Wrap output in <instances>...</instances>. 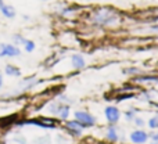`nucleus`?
Returning a JSON list of instances; mask_svg holds the SVG:
<instances>
[{
    "label": "nucleus",
    "mask_w": 158,
    "mask_h": 144,
    "mask_svg": "<svg viewBox=\"0 0 158 144\" xmlns=\"http://www.w3.org/2000/svg\"><path fill=\"white\" fill-rule=\"evenodd\" d=\"M135 122H136L137 126H143V125H144V122H143L142 118H135Z\"/></svg>",
    "instance_id": "dca6fc26"
},
{
    "label": "nucleus",
    "mask_w": 158,
    "mask_h": 144,
    "mask_svg": "<svg viewBox=\"0 0 158 144\" xmlns=\"http://www.w3.org/2000/svg\"><path fill=\"white\" fill-rule=\"evenodd\" d=\"M3 53H4V57H10V58L21 56L19 47L14 43H3Z\"/></svg>",
    "instance_id": "20e7f679"
},
{
    "label": "nucleus",
    "mask_w": 158,
    "mask_h": 144,
    "mask_svg": "<svg viewBox=\"0 0 158 144\" xmlns=\"http://www.w3.org/2000/svg\"><path fill=\"white\" fill-rule=\"evenodd\" d=\"M75 121L81 123L82 128H86V126H93L96 123V118L92 117L90 114H87V112H83V111L75 112Z\"/></svg>",
    "instance_id": "f03ea898"
},
{
    "label": "nucleus",
    "mask_w": 158,
    "mask_h": 144,
    "mask_svg": "<svg viewBox=\"0 0 158 144\" xmlns=\"http://www.w3.org/2000/svg\"><path fill=\"white\" fill-rule=\"evenodd\" d=\"M92 21L96 25H101V27H110L118 22V15L110 8H101V10L96 11L93 14Z\"/></svg>",
    "instance_id": "f257e3e1"
},
{
    "label": "nucleus",
    "mask_w": 158,
    "mask_h": 144,
    "mask_svg": "<svg viewBox=\"0 0 158 144\" xmlns=\"http://www.w3.org/2000/svg\"><path fill=\"white\" fill-rule=\"evenodd\" d=\"M148 126H150L151 129H156V128H158V117L151 118V119L148 121Z\"/></svg>",
    "instance_id": "4468645a"
},
{
    "label": "nucleus",
    "mask_w": 158,
    "mask_h": 144,
    "mask_svg": "<svg viewBox=\"0 0 158 144\" xmlns=\"http://www.w3.org/2000/svg\"><path fill=\"white\" fill-rule=\"evenodd\" d=\"M107 139H110L111 142H117L118 140V133L115 128H110L108 132H107Z\"/></svg>",
    "instance_id": "9b49d317"
},
{
    "label": "nucleus",
    "mask_w": 158,
    "mask_h": 144,
    "mask_svg": "<svg viewBox=\"0 0 158 144\" xmlns=\"http://www.w3.org/2000/svg\"><path fill=\"white\" fill-rule=\"evenodd\" d=\"M67 128L69 129V132H71L72 134H75V136H79V134L82 133V125L77 121H69V122H67Z\"/></svg>",
    "instance_id": "1a4fd4ad"
},
{
    "label": "nucleus",
    "mask_w": 158,
    "mask_h": 144,
    "mask_svg": "<svg viewBox=\"0 0 158 144\" xmlns=\"http://www.w3.org/2000/svg\"><path fill=\"white\" fill-rule=\"evenodd\" d=\"M71 61H72V67H74L75 69H82L85 67V58L82 57V56H79V54L72 56Z\"/></svg>",
    "instance_id": "9d476101"
},
{
    "label": "nucleus",
    "mask_w": 158,
    "mask_h": 144,
    "mask_svg": "<svg viewBox=\"0 0 158 144\" xmlns=\"http://www.w3.org/2000/svg\"><path fill=\"white\" fill-rule=\"evenodd\" d=\"M126 119H128V121H132V119H133V115H135V111H133V109H131V111H126Z\"/></svg>",
    "instance_id": "2eb2a0df"
},
{
    "label": "nucleus",
    "mask_w": 158,
    "mask_h": 144,
    "mask_svg": "<svg viewBox=\"0 0 158 144\" xmlns=\"http://www.w3.org/2000/svg\"><path fill=\"white\" fill-rule=\"evenodd\" d=\"M147 139H148V134L143 130H135L131 134V140L135 144H143L147 142Z\"/></svg>",
    "instance_id": "0eeeda50"
},
{
    "label": "nucleus",
    "mask_w": 158,
    "mask_h": 144,
    "mask_svg": "<svg viewBox=\"0 0 158 144\" xmlns=\"http://www.w3.org/2000/svg\"><path fill=\"white\" fill-rule=\"evenodd\" d=\"M50 112H52V114H57L61 119H67L69 115V107L64 105V104H61V103H57V104L53 103L52 105H50Z\"/></svg>",
    "instance_id": "7ed1b4c3"
},
{
    "label": "nucleus",
    "mask_w": 158,
    "mask_h": 144,
    "mask_svg": "<svg viewBox=\"0 0 158 144\" xmlns=\"http://www.w3.org/2000/svg\"><path fill=\"white\" fill-rule=\"evenodd\" d=\"M24 46V49H25V51L27 53H32L33 50H35V47H36V44H35V42H32V40H25V43L22 44Z\"/></svg>",
    "instance_id": "f8f14e48"
},
{
    "label": "nucleus",
    "mask_w": 158,
    "mask_h": 144,
    "mask_svg": "<svg viewBox=\"0 0 158 144\" xmlns=\"http://www.w3.org/2000/svg\"><path fill=\"white\" fill-rule=\"evenodd\" d=\"M4 73L7 76H13V78H19L21 76V69L14 64H7L4 67Z\"/></svg>",
    "instance_id": "6e6552de"
},
{
    "label": "nucleus",
    "mask_w": 158,
    "mask_h": 144,
    "mask_svg": "<svg viewBox=\"0 0 158 144\" xmlns=\"http://www.w3.org/2000/svg\"><path fill=\"white\" fill-rule=\"evenodd\" d=\"M2 87H3V75L0 73V89H2Z\"/></svg>",
    "instance_id": "a211bd4d"
},
{
    "label": "nucleus",
    "mask_w": 158,
    "mask_h": 144,
    "mask_svg": "<svg viewBox=\"0 0 158 144\" xmlns=\"http://www.w3.org/2000/svg\"><path fill=\"white\" fill-rule=\"evenodd\" d=\"M13 40H14V44H24L27 39L22 38L21 35H14L13 36Z\"/></svg>",
    "instance_id": "ddd939ff"
},
{
    "label": "nucleus",
    "mask_w": 158,
    "mask_h": 144,
    "mask_svg": "<svg viewBox=\"0 0 158 144\" xmlns=\"http://www.w3.org/2000/svg\"><path fill=\"white\" fill-rule=\"evenodd\" d=\"M125 72H139L137 69H128V71H125Z\"/></svg>",
    "instance_id": "6ab92c4d"
},
{
    "label": "nucleus",
    "mask_w": 158,
    "mask_h": 144,
    "mask_svg": "<svg viewBox=\"0 0 158 144\" xmlns=\"http://www.w3.org/2000/svg\"><path fill=\"white\" fill-rule=\"evenodd\" d=\"M151 144H158V142H153V143H151Z\"/></svg>",
    "instance_id": "aec40b11"
},
{
    "label": "nucleus",
    "mask_w": 158,
    "mask_h": 144,
    "mask_svg": "<svg viewBox=\"0 0 158 144\" xmlns=\"http://www.w3.org/2000/svg\"><path fill=\"white\" fill-rule=\"evenodd\" d=\"M104 112H106L107 121H108L110 123L118 122V119H119V109H118L117 107H107Z\"/></svg>",
    "instance_id": "423d86ee"
},
{
    "label": "nucleus",
    "mask_w": 158,
    "mask_h": 144,
    "mask_svg": "<svg viewBox=\"0 0 158 144\" xmlns=\"http://www.w3.org/2000/svg\"><path fill=\"white\" fill-rule=\"evenodd\" d=\"M151 139H153V142H158V133L151 134Z\"/></svg>",
    "instance_id": "f3484780"
},
{
    "label": "nucleus",
    "mask_w": 158,
    "mask_h": 144,
    "mask_svg": "<svg viewBox=\"0 0 158 144\" xmlns=\"http://www.w3.org/2000/svg\"><path fill=\"white\" fill-rule=\"evenodd\" d=\"M0 13H2L3 17H6V18H8V19H13L17 14L15 8H14L13 6L4 3V0H0Z\"/></svg>",
    "instance_id": "39448f33"
}]
</instances>
